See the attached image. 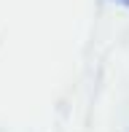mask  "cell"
<instances>
[{
  "label": "cell",
  "instance_id": "cell-1",
  "mask_svg": "<svg viewBox=\"0 0 129 132\" xmlns=\"http://www.w3.org/2000/svg\"><path fill=\"white\" fill-rule=\"evenodd\" d=\"M116 5H124V8H129V0H113Z\"/></svg>",
  "mask_w": 129,
  "mask_h": 132
}]
</instances>
